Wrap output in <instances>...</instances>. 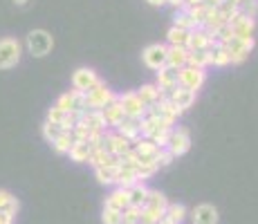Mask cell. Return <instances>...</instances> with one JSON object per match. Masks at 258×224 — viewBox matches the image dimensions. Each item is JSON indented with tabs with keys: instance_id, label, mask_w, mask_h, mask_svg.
<instances>
[{
	"instance_id": "cell-45",
	"label": "cell",
	"mask_w": 258,
	"mask_h": 224,
	"mask_svg": "<svg viewBox=\"0 0 258 224\" xmlns=\"http://www.w3.org/2000/svg\"><path fill=\"white\" fill-rule=\"evenodd\" d=\"M240 12L245 14V16L256 18V14H258V0H245V5L240 7Z\"/></svg>"
},
{
	"instance_id": "cell-14",
	"label": "cell",
	"mask_w": 258,
	"mask_h": 224,
	"mask_svg": "<svg viewBox=\"0 0 258 224\" xmlns=\"http://www.w3.org/2000/svg\"><path fill=\"white\" fill-rule=\"evenodd\" d=\"M229 29H231V36L249 38V36H254V32H256V18L245 16V14L240 12L234 21H229Z\"/></svg>"
},
{
	"instance_id": "cell-15",
	"label": "cell",
	"mask_w": 258,
	"mask_h": 224,
	"mask_svg": "<svg viewBox=\"0 0 258 224\" xmlns=\"http://www.w3.org/2000/svg\"><path fill=\"white\" fill-rule=\"evenodd\" d=\"M155 86L160 88L162 94H168L177 88V69H171L168 65H164L162 69L155 72Z\"/></svg>"
},
{
	"instance_id": "cell-44",
	"label": "cell",
	"mask_w": 258,
	"mask_h": 224,
	"mask_svg": "<svg viewBox=\"0 0 258 224\" xmlns=\"http://www.w3.org/2000/svg\"><path fill=\"white\" fill-rule=\"evenodd\" d=\"M173 153L168 151V148H160V153H157V166L160 168H166V166H171L173 164Z\"/></svg>"
},
{
	"instance_id": "cell-33",
	"label": "cell",
	"mask_w": 258,
	"mask_h": 224,
	"mask_svg": "<svg viewBox=\"0 0 258 224\" xmlns=\"http://www.w3.org/2000/svg\"><path fill=\"white\" fill-rule=\"evenodd\" d=\"M117 171H119V164H115V166H99L94 168V177H97L99 184H115Z\"/></svg>"
},
{
	"instance_id": "cell-13",
	"label": "cell",
	"mask_w": 258,
	"mask_h": 224,
	"mask_svg": "<svg viewBox=\"0 0 258 224\" xmlns=\"http://www.w3.org/2000/svg\"><path fill=\"white\" fill-rule=\"evenodd\" d=\"M54 106H58L66 112H83L86 110V97H83V92H79V90H70V92H63L61 97L56 99Z\"/></svg>"
},
{
	"instance_id": "cell-29",
	"label": "cell",
	"mask_w": 258,
	"mask_h": 224,
	"mask_svg": "<svg viewBox=\"0 0 258 224\" xmlns=\"http://www.w3.org/2000/svg\"><path fill=\"white\" fill-rule=\"evenodd\" d=\"M81 121H86L90 126V130H106V119H103L101 110H83L81 112Z\"/></svg>"
},
{
	"instance_id": "cell-20",
	"label": "cell",
	"mask_w": 258,
	"mask_h": 224,
	"mask_svg": "<svg viewBox=\"0 0 258 224\" xmlns=\"http://www.w3.org/2000/svg\"><path fill=\"white\" fill-rule=\"evenodd\" d=\"M188 58V49L182 45H168V54H166V65L171 69H182L186 65Z\"/></svg>"
},
{
	"instance_id": "cell-50",
	"label": "cell",
	"mask_w": 258,
	"mask_h": 224,
	"mask_svg": "<svg viewBox=\"0 0 258 224\" xmlns=\"http://www.w3.org/2000/svg\"><path fill=\"white\" fill-rule=\"evenodd\" d=\"M205 0H184V7H196V5H202Z\"/></svg>"
},
{
	"instance_id": "cell-3",
	"label": "cell",
	"mask_w": 258,
	"mask_h": 224,
	"mask_svg": "<svg viewBox=\"0 0 258 224\" xmlns=\"http://www.w3.org/2000/svg\"><path fill=\"white\" fill-rule=\"evenodd\" d=\"M23 43L14 36L0 38V69H12L21 63Z\"/></svg>"
},
{
	"instance_id": "cell-42",
	"label": "cell",
	"mask_w": 258,
	"mask_h": 224,
	"mask_svg": "<svg viewBox=\"0 0 258 224\" xmlns=\"http://www.w3.org/2000/svg\"><path fill=\"white\" fill-rule=\"evenodd\" d=\"M68 114H70V112L61 110L58 106H52L47 110V119H45V121H52V123H58V126H63V123H66V119H68Z\"/></svg>"
},
{
	"instance_id": "cell-6",
	"label": "cell",
	"mask_w": 258,
	"mask_h": 224,
	"mask_svg": "<svg viewBox=\"0 0 258 224\" xmlns=\"http://www.w3.org/2000/svg\"><path fill=\"white\" fill-rule=\"evenodd\" d=\"M166 54H168V45L164 43H151L144 47L142 52V61L144 65L148 69H153V72H157V69H162L166 65Z\"/></svg>"
},
{
	"instance_id": "cell-35",
	"label": "cell",
	"mask_w": 258,
	"mask_h": 224,
	"mask_svg": "<svg viewBox=\"0 0 258 224\" xmlns=\"http://www.w3.org/2000/svg\"><path fill=\"white\" fill-rule=\"evenodd\" d=\"M148 191L151 188H146L144 186V182H137L135 186H131V204L133 206H144L146 204V200H148Z\"/></svg>"
},
{
	"instance_id": "cell-43",
	"label": "cell",
	"mask_w": 258,
	"mask_h": 224,
	"mask_svg": "<svg viewBox=\"0 0 258 224\" xmlns=\"http://www.w3.org/2000/svg\"><path fill=\"white\" fill-rule=\"evenodd\" d=\"M101 220H103V224H121V211H115V208L103 206Z\"/></svg>"
},
{
	"instance_id": "cell-30",
	"label": "cell",
	"mask_w": 258,
	"mask_h": 224,
	"mask_svg": "<svg viewBox=\"0 0 258 224\" xmlns=\"http://www.w3.org/2000/svg\"><path fill=\"white\" fill-rule=\"evenodd\" d=\"M229 63H231L229 49H227L222 43H216V45L211 47V65H216V67H227Z\"/></svg>"
},
{
	"instance_id": "cell-52",
	"label": "cell",
	"mask_w": 258,
	"mask_h": 224,
	"mask_svg": "<svg viewBox=\"0 0 258 224\" xmlns=\"http://www.w3.org/2000/svg\"><path fill=\"white\" fill-rule=\"evenodd\" d=\"M227 3H231L234 7H242V5H245V0H227Z\"/></svg>"
},
{
	"instance_id": "cell-32",
	"label": "cell",
	"mask_w": 258,
	"mask_h": 224,
	"mask_svg": "<svg viewBox=\"0 0 258 224\" xmlns=\"http://www.w3.org/2000/svg\"><path fill=\"white\" fill-rule=\"evenodd\" d=\"M72 143H74L72 130H63V132L52 141V148L58 153V155H68V153H70V148H72Z\"/></svg>"
},
{
	"instance_id": "cell-19",
	"label": "cell",
	"mask_w": 258,
	"mask_h": 224,
	"mask_svg": "<svg viewBox=\"0 0 258 224\" xmlns=\"http://www.w3.org/2000/svg\"><path fill=\"white\" fill-rule=\"evenodd\" d=\"M106 206L108 208H115V211H123L126 206H131V188L117 186L115 191L106 197Z\"/></svg>"
},
{
	"instance_id": "cell-7",
	"label": "cell",
	"mask_w": 258,
	"mask_h": 224,
	"mask_svg": "<svg viewBox=\"0 0 258 224\" xmlns=\"http://www.w3.org/2000/svg\"><path fill=\"white\" fill-rule=\"evenodd\" d=\"M119 106L123 108V114L131 119H142L144 114L148 112V108L144 106V101L140 99V94H137V90H128V92L119 94L117 97Z\"/></svg>"
},
{
	"instance_id": "cell-46",
	"label": "cell",
	"mask_w": 258,
	"mask_h": 224,
	"mask_svg": "<svg viewBox=\"0 0 258 224\" xmlns=\"http://www.w3.org/2000/svg\"><path fill=\"white\" fill-rule=\"evenodd\" d=\"M0 224H14V215H7V213L0 211Z\"/></svg>"
},
{
	"instance_id": "cell-36",
	"label": "cell",
	"mask_w": 258,
	"mask_h": 224,
	"mask_svg": "<svg viewBox=\"0 0 258 224\" xmlns=\"http://www.w3.org/2000/svg\"><path fill=\"white\" fill-rule=\"evenodd\" d=\"M186 41H188V32H186V29L171 25V29L166 32V43L168 45H182V47H186Z\"/></svg>"
},
{
	"instance_id": "cell-28",
	"label": "cell",
	"mask_w": 258,
	"mask_h": 224,
	"mask_svg": "<svg viewBox=\"0 0 258 224\" xmlns=\"http://www.w3.org/2000/svg\"><path fill=\"white\" fill-rule=\"evenodd\" d=\"M186 65L207 69V67L211 65V49H196V52H188Z\"/></svg>"
},
{
	"instance_id": "cell-51",
	"label": "cell",
	"mask_w": 258,
	"mask_h": 224,
	"mask_svg": "<svg viewBox=\"0 0 258 224\" xmlns=\"http://www.w3.org/2000/svg\"><path fill=\"white\" fill-rule=\"evenodd\" d=\"M157 224H175V222H173L168 215H162V217H160V222H157Z\"/></svg>"
},
{
	"instance_id": "cell-8",
	"label": "cell",
	"mask_w": 258,
	"mask_h": 224,
	"mask_svg": "<svg viewBox=\"0 0 258 224\" xmlns=\"http://www.w3.org/2000/svg\"><path fill=\"white\" fill-rule=\"evenodd\" d=\"M205 83H207V72H205V69L191 67V65H184L182 69H177V86L198 92V90L205 86Z\"/></svg>"
},
{
	"instance_id": "cell-34",
	"label": "cell",
	"mask_w": 258,
	"mask_h": 224,
	"mask_svg": "<svg viewBox=\"0 0 258 224\" xmlns=\"http://www.w3.org/2000/svg\"><path fill=\"white\" fill-rule=\"evenodd\" d=\"M173 25H175V27L186 29V32H191V29H198L196 23H193V18L188 16V9L186 7L175 9V14H173Z\"/></svg>"
},
{
	"instance_id": "cell-23",
	"label": "cell",
	"mask_w": 258,
	"mask_h": 224,
	"mask_svg": "<svg viewBox=\"0 0 258 224\" xmlns=\"http://www.w3.org/2000/svg\"><path fill=\"white\" fill-rule=\"evenodd\" d=\"M88 164H90L92 168H99V166H115L119 162H117L115 155H110V153L106 151V146H99V148H92Z\"/></svg>"
},
{
	"instance_id": "cell-16",
	"label": "cell",
	"mask_w": 258,
	"mask_h": 224,
	"mask_svg": "<svg viewBox=\"0 0 258 224\" xmlns=\"http://www.w3.org/2000/svg\"><path fill=\"white\" fill-rule=\"evenodd\" d=\"M103 146H106V151L110 153V155H115L119 157L121 153H126V151H131L133 148V143L128 141L126 137H121L117 130L115 132H106V139H103Z\"/></svg>"
},
{
	"instance_id": "cell-21",
	"label": "cell",
	"mask_w": 258,
	"mask_h": 224,
	"mask_svg": "<svg viewBox=\"0 0 258 224\" xmlns=\"http://www.w3.org/2000/svg\"><path fill=\"white\" fill-rule=\"evenodd\" d=\"M115 130L121 134V137H126L131 143H135L137 139L142 137V132H140V119H131V117H126L121 123L115 128Z\"/></svg>"
},
{
	"instance_id": "cell-11",
	"label": "cell",
	"mask_w": 258,
	"mask_h": 224,
	"mask_svg": "<svg viewBox=\"0 0 258 224\" xmlns=\"http://www.w3.org/2000/svg\"><path fill=\"white\" fill-rule=\"evenodd\" d=\"M148 112H151V114H155V117H160L162 121L171 123V126H175L177 117H180V114H182V112L175 108V103H173L171 99L166 97V94L160 99V101L155 103V106H151V108H148Z\"/></svg>"
},
{
	"instance_id": "cell-24",
	"label": "cell",
	"mask_w": 258,
	"mask_h": 224,
	"mask_svg": "<svg viewBox=\"0 0 258 224\" xmlns=\"http://www.w3.org/2000/svg\"><path fill=\"white\" fill-rule=\"evenodd\" d=\"M133 148H135V153L140 155V159H153V162H157V153H160V148H157L151 139L140 137L135 143H133Z\"/></svg>"
},
{
	"instance_id": "cell-49",
	"label": "cell",
	"mask_w": 258,
	"mask_h": 224,
	"mask_svg": "<svg viewBox=\"0 0 258 224\" xmlns=\"http://www.w3.org/2000/svg\"><path fill=\"white\" fill-rule=\"evenodd\" d=\"M148 5H153V7H164L166 5V0H146Z\"/></svg>"
},
{
	"instance_id": "cell-40",
	"label": "cell",
	"mask_w": 258,
	"mask_h": 224,
	"mask_svg": "<svg viewBox=\"0 0 258 224\" xmlns=\"http://www.w3.org/2000/svg\"><path fill=\"white\" fill-rule=\"evenodd\" d=\"M41 132H43V139H45L47 143H52L54 139L58 137V134H61L63 130H61V126H58V123H52V121H45L41 126Z\"/></svg>"
},
{
	"instance_id": "cell-4",
	"label": "cell",
	"mask_w": 258,
	"mask_h": 224,
	"mask_svg": "<svg viewBox=\"0 0 258 224\" xmlns=\"http://www.w3.org/2000/svg\"><path fill=\"white\" fill-rule=\"evenodd\" d=\"M83 97H86V110H103L110 101H115L117 94L112 92L103 81H99L97 86H94L92 90H88Z\"/></svg>"
},
{
	"instance_id": "cell-41",
	"label": "cell",
	"mask_w": 258,
	"mask_h": 224,
	"mask_svg": "<svg viewBox=\"0 0 258 224\" xmlns=\"http://www.w3.org/2000/svg\"><path fill=\"white\" fill-rule=\"evenodd\" d=\"M72 137H74V141H88V137H90V126L79 119L77 126L72 128Z\"/></svg>"
},
{
	"instance_id": "cell-47",
	"label": "cell",
	"mask_w": 258,
	"mask_h": 224,
	"mask_svg": "<svg viewBox=\"0 0 258 224\" xmlns=\"http://www.w3.org/2000/svg\"><path fill=\"white\" fill-rule=\"evenodd\" d=\"M166 5H171L173 9H182L184 7V0H166Z\"/></svg>"
},
{
	"instance_id": "cell-39",
	"label": "cell",
	"mask_w": 258,
	"mask_h": 224,
	"mask_svg": "<svg viewBox=\"0 0 258 224\" xmlns=\"http://www.w3.org/2000/svg\"><path fill=\"white\" fill-rule=\"evenodd\" d=\"M140 217H142V208L140 206H126L121 211V224H140Z\"/></svg>"
},
{
	"instance_id": "cell-27",
	"label": "cell",
	"mask_w": 258,
	"mask_h": 224,
	"mask_svg": "<svg viewBox=\"0 0 258 224\" xmlns=\"http://www.w3.org/2000/svg\"><path fill=\"white\" fill-rule=\"evenodd\" d=\"M90 153H92V146L88 141H74L68 155H70V159L72 162H77V164H88Z\"/></svg>"
},
{
	"instance_id": "cell-53",
	"label": "cell",
	"mask_w": 258,
	"mask_h": 224,
	"mask_svg": "<svg viewBox=\"0 0 258 224\" xmlns=\"http://www.w3.org/2000/svg\"><path fill=\"white\" fill-rule=\"evenodd\" d=\"M14 5H18V7H25V5H27V0H14Z\"/></svg>"
},
{
	"instance_id": "cell-17",
	"label": "cell",
	"mask_w": 258,
	"mask_h": 224,
	"mask_svg": "<svg viewBox=\"0 0 258 224\" xmlns=\"http://www.w3.org/2000/svg\"><path fill=\"white\" fill-rule=\"evenodd\" d=\"M196 94H198V92H193V90H186V88L177 86L175 90H173V92H168V99L175 103V108H177L180 112H186L188 108L196 103Z\"/></svg>"
},
{
	"instance_id": "cell-38",
	"label": "cell",
	"mask_w": 258,
	"mask_h": 224,
	"mask_svg": "<svg viewBox=\"0 0 258 224\" xmlns=\"http://www.w3.org/2000/svg\"><path fill=\"white\" fill-rule=\"evenodd\" d=\"M188 9V16L193 18V23H196V27H202L207 21V16H209V9L211 7H207L205 3L202 5H196V7H186Z\"/></svg>"
},
{
	"instance_id": "cell-48",
	"label": "cell",
	"mask_w": 258,
	"mask_h": 224,
	"mask_svg": "<svg viewBox=\"0 0 258 224\" xmlns=\"http://www.w3.org/2000/svg\"><path fill=\"white\" fill-rule=\"evenodd\" d=\"M222 3H225V0H205V5H207V7H213V9H218Z\"/></svg>"
},
{
	"instance_id": "cell-22",
	"label": "cell",
	"mask_w": 258,
	"mask_h": 224,
	"mask_svg": "<svg viewBox=\"0 0 258 224\" xmlns=\"http://www.w3.org/2000/svg\"><path fill=\"white\" fill-rule=\"evenodd\" d=\"M103 119H106V126L108 128H117L119 123L126 119V114H123V108L119 106V101L115 99V101H110L106 108H103Z\"/></svg>"
},
{
	"instance_id": "cell-12",
	"label": "cell",
	"mask_w": 258,
	"mask_h": 224,
	"mask_svg": "<svg viewBox=\"0 0 258 224\" xmlns=\"http://www.w3.org/2000/svg\"><path fill=\"white\" fill-rule=\"evenodd\" d=\"M218 43V38L209 34L205 27H198L188 32V41H186V49L188 52H196V49H211Z\"/></svg>"
},
{
	"instance_id": "cell-5",
	"label": "cell",
	"mask_w": 258,
	"mask_h": 224,
	"mask_svg": "<svg viewBox=\"0 0 258 224\" xmlns=\"http://www.w3.org/2000/svg\"><path fill=\"white\" fill-rule=\"evenodd\" d=\"M227 49H229V56H231V65H238V63H242L247 56L251 54V49L256 47V41H254V36H249V38H240V36H231V38H227L225 43Z\"/></svg>"
},
{
	"instance_id": "cell-9",
	"label": "cell",
	"mask_w": 258,
	"mask_h": 224,
	"mask_svg": "<svg viewBox=\"0 0 258 224\" xmlns=\"http://www.w3.org/2000/svg\"><path fill=\"white\" fill-rule=\"evenodd\" d=\"M168 151L173 153V157H182L191 151V132L186 128H173L171 137H168Z\"/></svg>"
},
{
	"instance_id": "cell-26",
	"label": "cell",
	"mask_w": 258,
	"mask_h": 224,
	"mask_svg": "<svg viewBox=\"0 0 258 224\" xmlns=\"http://www.w3.org/2000/svg\"><path fill=\"white\" fill-rule=\"evenodd\" d=\"M140 182V175H137V168H128V166H119L117 171V177H115V184L117 186H123V188H131Z\"/></svg>"
},
{
	"instance_id": "cell-37",
	"label": "cell",
	"mask_w": 258,
	"mask_h": 224,
	"mask_svg": "<svg viewBox=\"0 0 258 224\" xmlns=\"http://www.w3.org/2000/svg\"><path fill=\"white\" fill-rule=\"evenodd\" d=\"M164 215H168L175 224H182V222H184L186 217H188V211H186L184 204H168Z\"/></svg>"
},
{
	"instance_id": "cell-25",
	"label": "cell",
	"mask_w": 258,
	"mask_h": 224,
	"mask_svg": "<svg viewBox=\"0 0 258 224\" xmlns=\"http://www.w3.org/2000/svg\"><path fill=\"white\" fill-rule=\"evenodd\" d=\"M137 94H140V99L144 101V106L146 108H151V106H155L157 101H160L164 94L160 92V88L155 86V83H146V86H142L140 90H137Z\"/></svg>"
},
{
	"instance_id": "cell-10",
	"label": "cell",
	"mask_w": 258,
	"mask_h": 224,
	"mask_svg": "<svg viewBox=\"0 0 258 224\" xmlns=\"http://www.w3.org/2000/svg\"><path fill=\"white\" fill-rule=\"evenodd\" d=\"M101 81L99 74L94 72L92 67H79L72 72V90H79V92L86 94L88 90H92L97 83Z\"/></svg>"
},
{
	"instance_id": "cell-18",
	"label": "cell",
	"mask_w": 258,
	"mask_h": 224,
	"mask_svg": "<svg viewBox=\"0 0 258 224\" xmlns=\"http://www.w3.org/2000/svg\"><path fill=\"white\" fill-rule=\"evenodd\" d=\"M218 208L213 204H200L191 211V222L193 224H218Z\"/></svg>"
},
{
	"instance_id": "cell-31",
	"label": "cell",
	"mask_w": 258,
	"mask_h": 224,
	"mask_svg": "<svg viewBox=\"0 0 258 224\" xmlns=\"http://www.w3.org/2000/svg\"><path fill=\"white\" fill-rule=\"evenodd\" d=\"M18 208H21V204H18V200L12 195L9 191H5V188H0V211L7 213V215H14L16 217Z\"/></svg>"
},
{
	"instance_id": "cell-1",
	"label": "cell",
	"mask_w": 258,
	"mask_h": 224,
	"mask_svg": "<svg viewBox=\"0 0 258 224\" xmlns=\"http://www.w3.org/2000/svg\"><path fill=\"white\" fill-rule=\"evenodd\" d=\"M166 206H168V200H166L164 193L148 191V200L142 206L140 224H157V222H160V217L166 213Z\"/></svg>"
},
{
	"instance_id": "cell-2",
	"label": "cell",
	"mask_w": 258,
	"mask_h": 224,
	"mask_svg": "<svg viewBox=\"0 0 258 224\" xmlns=\"http://www.w3.org/2000/svg\"><path fill=\"white\" fill-rule=\"evenodd\" d=\"M25 47L34 58H45L54 47V36L47 29H32L25 36Z\"/></svg>"
}]
</instances>
